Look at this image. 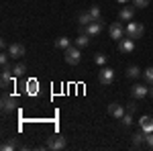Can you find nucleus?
<instances>
[{
    "label": "nucleus",
    "instance_id": "f257e3e1",
    "mask_svg": "<svg viewBox=\"0 0 153 151\" xmlns=\"http://www.w3.org/2000/svg\"><path fill=\"white\" fill-rule=\"evenodd\" d=\"M65 61L70 63V65H78L80 63V59H82V53H80V47L76 45V47H68L65 49Z\"/></svg>",
    "mask_w": 153,
    "mask_h": 151
},
{
    "label": "nucleus",
    "instance_id": "f03ea898",
    "mask_svg": "<svg viewBox=\"0 0 153 151\" xmlns=\"http://www.w3.org/2000/svg\"><path fill=\"white\" fill-rule=\"evenodd\" d=\"M125 31H127V37H131V39H141L145 33V27L141 23H129Z\"/></svg>",
    "mask_w": 153,
    "mask_h": 151
},
{
    "label": "nucleus",
    "instance_id": "7ed1b4c3",
    "mask_svg": "<svg viewBox=\"0 0 153 151\" xmlns=\"http://www.w3.org/2000/svg\"><path fill=\"white\" fill-rule=\"evenodd\" d=\"M45 147L51 149V151H61L63 147H65V139H63V137H59V135H51V137H47Z\"/></svg>",
    "mask_w": 153,
    "mask_h": 151
},
{
    "label": "nucleus",
    "instance_id": "20e7f679",
    "mask_svg": "<svg viewBox=\"0 0 153 151\" xmlns=\"http://www.w3.org/2000/svg\"><path fill=\"white\" fill-rule=\"evenodd\" d=\"M108 35H110V39H114V41H120L123 37L127 35V31H125L123 23H110V27H108Z\"/></svg>",
    "mask_w": 153,
    "mask_h": 151
},
{
    "label": "nucleus",
    "instance_id": "39448f33",
    "mask_svg": "<svg viewBox=\"0 0 153 151\" xmlns=\"http://www.w3.org/2000/svg\"><path fill=\"white\" fill-rule=\"evenodd\" d=\"M12 78H14V74H12L10 63L2 65V74H0V86H2V88H8V86H10V82H12Z\"/></svg>",
    "mask_w": 153,
    "mask_h": 151
},
{
    "label": "nucleus",
    "instance_id": "423d86ee",
    "mask_svg": "<svg viewBox=\"0 0 153 151\" xmlns=\"http://www.w3.org/2000/svg\"><path fill=\"white\" fill-rule=\"evenodd\" d=\"M98 80H100V84H104V86H110L114 82V70L112 68H102V70L98 71Z\"/></svg>",
    "mask_w": 153,
    "mask_h": 151
},
{
    "label": "nucleus",
    "instance_id": "0eeeda50",
    "mask_svg": "<svg viewBox=\"0 0 153 151\" xmlns=\"http://www.w3.org/2000/svg\"><path fill=\"white\" fill-rule=\"evenodd\" d=\"M133 49H135V39H131V37H123L120 41H118V51L120 53H125V55H129V53H133Z\"/></svg>",
    "mask_w": 153,
    "mask_h": 151
},
{
    "label": "nucleus",
    "instance_id": "6e6552de",
    "mask_svg": "<svg viewBox=\"0 0 153 151\" xmlns=\"http://www.w3.org/2000/svg\"><path fill=\"white\" fill-rule=\"evenodd\" d=\"M102 29H104V21L100 19V21H92V23L86 27V33L90 37H98L100 33H102Z\"/></svg>",
    "mask_w": 153,
    "mask_h": 151
},
{
    "label": "nucleus",
    "instance_id": "1a4fd4ad",
    "mask_svg": "<svg viewBox=\"0 0 153 151\" xmlns=\"http://www.w3.org/2000/svg\"><path fill=\"white\" fill-rule=\"evenodd\" d=\"M25 45L23 43H12V45H8V53H10V57L12 59H21L25 55Z\"/></svg>",
    "mask_w": 153,
    "mask_h": 151
},
{
    "label": "nucleus",
    "instance_id": "9d476101",
    "mask_svg": "<svg viewBox=\"0 0 153 151\" xmlns=\"http://www.w3.org/2000/svg\"><path fill=\"white\" fill-rule=\"evenodd\" d=\"M14 104H16V98L14 96H2V112L4 115H8V112H12L14 110Z\"/></svg>",
    "mask_w": 153,
    "mask_h": 151
},
{
    "label": "nucleus",
    "instance_id": "9b49d317",
    "mask_svg": "<svg viewBox=\"0 0 153 151\" xmlns=\"http://www.w3.org/2000/svg\"><path fill=\"white\" fill-rule=\"evenodd\" d=\"M149 94V88H145L143 84H135V86H131V96L133 98H145Z\"/></svg>",
    "mask_w": 153,
    "mask_h": 151
},
{
    "label": "nucleus",
    "instance_id": "f8f14e48",
    "mask_svg": "<svg viewBox=\"0 0 153 151\" xmlns=\"http://www.w3.org/2000/svg\"><path fill=\"white\" fill-rule=\"evenodd\" d=\"M108 115L114 116V118H123L125 116V108H123V104H118V102H112V104H108Z\"/></svg>",
    "mask_w": 153,
    "mask_h": 151
},
{
    "label": "nucleus",
    "instance_id": "ddd939ff",
    "mask_svg": "<svg viewBox=\"0 0 153 151\" xmlns=\"http://www.w3.org/2000/svg\"><path fill=\"white\" fill-rule=\"evenodd\" d=\"M139 127H141L145 133H153V116L143 115L141 118H139Z\"/></svg>",
    "mask_w": 153,
    "mask_h": 151
},
{
    "label": "nucleus",
    "instance_id": "4468645a",
    "mask_svg": "<svg viewBox=\"0 0 153 151\" xmlns=\"http://www.w3.org/2000/svg\"><path fill=\"white\" fill-rule=\"evenodd\" d=\"M133 16H135V8H133V6H123L120 12H118V19H120V21H127V23L133 21Z\"/></svg>",
    "mask_w": 153,
    "mask_h": 151
},
{
    "label": "nucleus",
    "instance_id": "2eb2a0df",
    "mask_svg": "<svg viewBox=\"0 0 153 151\" xmlns=\"http://www.w3.org/2000/svg\"><path fill=\"white\" fill-rule=\"evenodd\" d=\"M92 21H94V19H92L90 10H84V12H80V14H78V25H80V27H88Z\"/></svg>",
    "mask_w": 153,
    "mask_h": 151
},
{
    "label": "nucleus",
    "instance_id": "dca6fc26",
    "mask_svg": "<svg viewBox=\"0 0 153 151\" xmlns=\"http://www.w3.org/2000/svg\"><path fill=\"white\" fill-rule=\"evenodd\" d=\"M88 43H90V35L86 33V27H82V33H80L78 39H76V45L78 47H86Z\"/></svg>",
    "mask_w": 153,
    "mask_h": 151
},
{
    "label": "nucleus",
    "instance_id": "f3484780",
    "mask_svg": "<svg viewBox=\"0 0 153 151\" xmlns=\"http://www.w3.org/2000/svg\"><path fill=\"white\" fill-rule=\"evenodd\" d=\"M145 139H147V133L141 129L139 133H135V135H133V145H135V147H141L143 143H145Z\"/></svg>",
    "mask_w": 153,
    "mask_h": 151
},
{
    "label": "nucleus",
    "instance_id": "a211bd4d",
    "mask_svg": "<svg viewBox=\"0 0 153 151\" xmlns=\"http://www.w3.org/2000/svg\"><path fill=\"white\" fill-rule=\"evenodd\" d=\"M125 74H127V78H139V76H143V71L139 70L137 65H129Z\"/></svg>",
    "mask_w": 153,
    "mask_h": 151
},
{
    "label": "nucleus",
    "instance_id": "6ab92c4d",
    "mask_svg": "<svg viewBox=\"0 0 153 151\" xmlns=\"http://www.w3.org/2000/svg\"><path fill=\"white\" fill-rule=\"evenodd\" d=\"M55 47L65 51L68 47H71V45H70V39H68V37H59V39H55Z\"/></svg>",
    "mask_w": 153,
    "mask_h": 151
},
{
    "label": "nucleus",
    "instance_id": "aec40b11",
    "mask_svg": "<svg viewBox=\"0 0 153 151\" xmlns=\"http://www.w3.org/2000/svg\"><path fill=\"white\" fill-rule=\"evenodd\" d=\"M143 80L147 82L149 86L153 84V68H145V70H143Z\"/></svg>",
    "mask_w": 153,
    "mask_h": 151
},
{
    "label": "nucleus",
    "instance_id": "412c9836",
    "mask_svg": "<svg viewBox=\"0 0 153 151\" xmlns=\"http://www.w3.org/2000/svg\"><path fill=\"white\" fill-rule=\"evenodd\" d=\"M25 71H27V65H25V63H16V65L12 68V74H14V78H19V76H23Z\"/></svg>",
    "mask_w": 153,
    "mask_h": 151
},
{
    "label": "nucleus",
    "instance_id": "4be33fe9",
    "mask_svg": "<svg viewBox=\"0 0 153 151\" xmlns=\"http://www.w3.org/2000/svg\"><path fill=\"white\" fill-rule=\"evenodd\" d=\"M0 149H2V151H12V149H16V141H8V143H2V145H0Z\"/></svg>",
    "mask_w": 153,
    "mask_h": 151
},
{
    "label": "nucleus",
    "instance_id": "5701e85b",
    "mask_svg": "<svg viewBox=\"0 0 153 151\" xmlns=\"http://www.w3.org/2000/svg\"><path fill=\"white\" fill-rule=\"evenodd\" d=\"M94 63H96V65H104V63H106V55H104V53H96V55H94Z\"/></svg>",
    "mask_w": 153,
    "mask_h": 151
},
{
    "label": "nucleus",
    "instance_id": "b1692460",
    "mask_svg": "<svg viewBox=\"0 0 153 151\" xmlns=\"http://www.w3.org/2000/svg\"><path fill=\"white\" fill-rule=\"evenodd\" d=\"M133 6L135 8H147L149 6V0H133Z\"/></svg>",
    "mask_w": 153,
    "mask_h": 151
},
{
    "label": "nucleus",
    "instance_id": "393cba45",
    "mask_svg": "<svg viewBox=\"0 0 153 151\" xmlns=\"http://www.w3.org/2000/svg\"><path fill=\"white\" fill-rule=\"evenodd\" d=\"M90 14H92L94 21H100V19H102V14H100V8H98V6H92V8H90Z\"/></svg>",
    "mask_w": 153,
    "mask_h": 151
},
{
    "label": "nucleus",
    "instance_id": "a878e982",
    "mask_svg": "<svg viewBox=\"0 0 153 151\" xmlns=\"http://www.w3.org/2000/svg\"><path fill=\"white\" fill-rule=\"evenodd\" d=\"M27 92H29V94H37V82L35 80L27 82Z\"/></svg>",
    "mask_w": 153,
    "mask_h": 151
},
{
    "label": "nucleus",
    "instance_id": "bb28decb",
    "mask_svg": "<svg viewBox=\"0 0 153 151\" xmlns=\"http://www.w3.org/2000/svg\"><path fill=\"white\" fill-rule=\"evenodd\" d=\"M120 121H123V125H125V127H131V125H133V116H131V112H127Z\"/></svg>",
    "mask_w": 153,
    "mask_h": 151
},
{
    "label": "nucleus",
    "instance_id": "cd10ccee",
    "mask_svg": "<svg viewBox=\"0 0 153 151\" xmlns=\"http://www.w3.org/2000/svg\"><path fill=\"white\" fill-rule=\"evenodd\" d=\"M145 145H147L149 149H153V133H147V139H145Z\"/></svg>",
    "mask_w": 153,
    "mask_h": 151
},
{
    "label": "nucleus",
    "instance_id": "c85d7f7f",
    "mask_svg": "<svg viewBox=\"0 0 153 151\" xmlns=\"http://www.w3.org/2000/svg\"><path fill=\"white\" fill-rule=\"evenodd\" d=\"M8 59H10V53H2V55H0V63H2V65H6V63H8Z\"/></svg>",
    "mask_w": 153,
    "mask_h": 151
},
{
    "label": "nucleus",
    "instance_id": "c756f323",
    "mask_svg": "<svg viewBox=\"0 0 153 151\" xmlns=\"http://www.w3.org/2000/svg\"><path fill=\"white\" fill-rule=\"evenodd\" d=\"M135 108H137V104H135V102H129V106H127V110H129V112H135Z\"/></svg>",
    "mask_w": 153,
    "mask_h": 151
},
{
    "label": "nucleus",
    "instance_id": "7c9ffc66",
    "mask_svg": "<svg viewBox=\"0 0 153 151\" xmlns=\"http://www.w3.org/2000/svg\"><path fill=\"white\" fill-rule=\"evenodd\" d=\"M118 4H127V2H131V0H117Z\"/></svg>",
    "mask_w": 153,
    "mask_h": 151
},
{
    "label": "nucleus",
    "instance_id": "2f4dec72",
    "mask_svg": "<svg viewBox=\"0 0 153 151\" xmlns=\"http://www.w3.org/2000/svg\"><path fill=\"white\" fill-rule=\"evenodd\" d=\"M149 96H153V84L149 86Z\"/></svg>",
    "mask_w": 153,
    "mask_h": 151
}]
</instances>
